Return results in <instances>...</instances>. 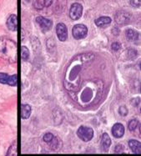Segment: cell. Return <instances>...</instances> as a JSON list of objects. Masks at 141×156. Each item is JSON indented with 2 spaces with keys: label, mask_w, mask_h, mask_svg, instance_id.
I'll use <instances>...</instances> for the list:
<instances>
[{
  "label": "cell",
  "mask_w": 141,
  "mask_h": 156,
  "mask_svg": "<svg viewBox=\"0 0 141 156\" xmlns=\"http://www.w3.org/2000/svg\"><path fill=\"white\" fill-rule=\"evenodd\" d=\"M21 58L23 60L27 61L29 58V51L27 47L25 46H22L21 48Z\"/></svg>",
  "instance_id": "ac0fdd59"
},
{
  "label": "cell",
  "mask_w": 141,
  "mask_h": 156,
  "mask_svg": "<svg viewBox=\"0 0 141 156\" xmlns=\"http://www.w3.org/2000/svg\"><path fill=\"white\" fill-rule=\"evenodd\" d=\"M0 83L9 84L10 86H16L18 83V75L13 74L9 76L4 73H0Z\"/></svg>",
  "instance_id": "5b68a950"
},
{
  "label": "cell",
  "mask_w": 141,
  "mask_h": 156,
  "mask_svg": "<svg viewBox=\"0 0 141 156\" xmlns=\"http://www.w3.org/2000/svg\"><path fill=\"white\" fill-rule=\"evenodd\" d=\"M53 1L52 0H38V1H34L33 3V6L36 9L41 10L44 8H48L52 4Z\"/></svg>",
  "instance_id": "5bb4252c"
},
{
  "label": "cell",
  "mask_w": 141,
  "mask_h": 156,
  "mask_svg": "<svg viewBox=\"0 0 141 156\" xmlns=\"http://www.w3.org/2000/svg\"><path fill=\"white\" fill-rule=\"evenodd\" d=\"M36 23L39 24V26L40 27V29H42L43 32H48L53 27L52 20L46 19V18H44V17H37L36 18Z\"/></svg>",
  "instance_id": "8992f818"
},
{
  "label": "cell",
  "mask_w": 141,
  "mask_h": 156,
  "mask_svg": "<svg viewBox=\"0 0 141 156\" xmlns=\"http://www.w3.org/2000/svg\"><path fill=\"white\" fill-rule=\"evenodd\" d=\"M125 36L128 41L134 42L135 44H136V42H139V34L133 29H127L125 31Z\"/></svg>",
  "instance_id": "30bf717a"
},
{
  "label": "cell",
  "mask_w": 141,
  "mask_h": 156,
  "mask_svg": "<svg viewBox=\"0 0 141 156\" xmlns=\"http://www.w3.org/2000/svg\"><path fill=\"white\" fill-rule=\"evenodd\" d=\"M129 3H130V5L133 7H139L140 6V1L139 0H138V1H130L129 2Z\"/></svg>",
  "instance_id": "603a6c76"
},
{
  "label": "cell",
  "mask_w": 141,
  "mask_h": 156,
  "mask_svg": "<svg viewBox=\"0 0 141 156\" xmlns=\"http://www.w3.org/2000/svg\"><path fill=\"white\" fill-rule=\"evenodd\" d=\"M56 34L60 41H66L68 38V30L66 25L63 23H58L56 26Z\"/></svg>",
  "instance_id": "ba28073f"
},
{
  "label": "cell",
  "mask_w": 141,
  "mask_h": 156,
  "mask_svg": "<svg viewBox=\"0 0 141 156\" xmlns=\"http://www.w3.org/2000/svg\"><path fill=\"white\" fill-rule=\"evenodd\" d=\"M88 34V28L84 24H76L72 30V34L75 39H82L86 37Z\"/></svg>",
  "instance_id": "3957f363"
},
{
  "label": "cell",
  "mask_w": 141,
  "mask_h": 156,
  "mask_svg": "<svg viewBox=\"0 0 141 156\" xmlns=\"http://www.w3.org/2000/svg\"><path fill=\"white\" fill-rule=\"evenodd\" d=\"M128 109H127V108L125 107V106H120L119 108V115H121V116H126V115H128Z\"/></svg>",
  "instance_id": "44dd1931"
},
{
  "label": "cell",
  "mask_w": 141,
  "mask_h": 156,
  "mask_svg": "<svg viewBox=\"0 0 141 156\" xmlns=\"http://www.w3.org/2000/svg\"><path fill=\"white\" fill-rule=\"evenodd\" d=\"M82 14H83V6L79 3H73L69 9V17L71 19L78 20L80 19Z\"/></svg>",
  "instance_id": "277c9868"
},
{
  "label": "cell",
  "mask_w": 141,
  "mask_h": 156,
  "mask_svg": "<svg viewBox=\"0 0 141 156\" xmlns=\"http://www.w3.org/2000/svg\"><path fill=\"white\" fill-rule=\"evenodd\" d=\"M7 27L11 31H16L18 29V17L15 14H11L7 19Z\"/></svg>",
  "instance_id": "8fae6325"
},
{
  "label": "cell",
  "mask_w": 141,
  "mask_h": 156,
  "mask_svg": "<svg viewBox=\"0 0 141 156\" xmlns=\"http://www.w3.org/2000/svg\"><path fill=\"white\" fill-rule=\"evenodd\" d=\"M111 131H112V134L114 137L116 139H120L125 134V127L120 123H116L113 125Z\"/></svg>",
  "instance_id": "9c48e42d"
},
{
  "label": "cell",
  "mask_w": 141,
  "mask_h": 156,
  "mask_svg": "<svg viewBox=\"0 0 141 156\" xmlns=\"http://www.w3.org/2000/svg\"><path fill=\"white\" fill-rule=\"evenodd\" d=\"M0 57L14 63L17 60V45L10 39L2 38L0 42Z\"/></svg>",
  "instance_id": "6da1fadb"
},
{
  "label": "cell",
  "mask_w": 141,
  "mask_h": 156,
  "mask_svg": "<svg viewBox=\"0 0 141 156\" xmlns=\"http://www.w3.org/2000/svg\"><path fill=\"white\" fill-rule=\"evenodd\" d=\"M78 137L83 142H89L93 137V130L92 128L88 126H80L77 130Z\"/></svg>",
  "instance_id": "7a4b0ae2"
},
{
  "label": "cell",
  "mask_w": 141,
  "mask_h": 156,
  "mask_svg": "<svg viewBox=\"0 0 141 156\" xmlns=\"http://www.w3.org/2000/svg\"><path fill=\"white\" fill-rule=\"evenodd\" d=\"M112 22V19L109 17H100L99 19H95V24H96L99 28L101 29H105L108 26L110 25V23Z\"/></svg>",
  "instance_id": "7c38bea8"
},
{
  "label": "cell",
  "mask_w": 141,
  "mask_h": 156,
  "mask_svg": "<svg viewBox=\"0 0 141 156\" xmlns=\"http://www.w3.org/2000/svg\"><path fill=\"white\" fill-rule=\"evenodd\" d=\"M110 145H111V140L109 138V134L104 133L102 138H101V142H100L101 150H104V151H108Z\"/></svg>",
  "instance_id": "4fadbf2b"
},
{
  "label": "cell",
  "mask_w": 141,
  "mask_h": 156,
  "mask_svg": "<svg viewBox=\"0 0 141 156\" xmlns=\"http://www.w3.org/2000/svg\"><path fill=\"white\" fill-rule=\"evenodd\" d=\"M131 19V14L126 11H119L116 13L115 21L119 25L127 24Z\"/></svg>",
  "instance_id": "52a82bcc"
},
{
  "label": "cell",
  "mask_w": 141,
  "mask_h": 156,
  "mask_svg": "<svg viewBox=\"0 0 141 156\" xmlns=\"http://www.w3.org/2000/svg\"><path fill=\"white\" fill-rule=\"evenodd\" d=\"M6 156H18V146H17V142H14L11 144V146L9 148Z\"/></svg>",
  "instance_id": "e0dca14e"
},
{
  "label": "cell",
  "mask_w": 141,
  "mask_h": 156,
  "mask_svg": "<svg viewBox=\"0 0 141 156\" xmlns=\"http://www.w3.org/2000/svg\"><path fill=\"white\" fill-rule=\"evenodd\" d=\"M121 48V44H119V42H115L113 43L112 45H111V48H112L114 51H118Z\"/></svg>",
  "instance_id": "7402d4cb"
},
{
  "label": "cell",
  "mask_w": 141,
  "mask_h": 156,
  "mask_svg": "<svg viewBox=\"0 0 141 156\" xmlns=\"http://www.w3.org/2000/svg\"><path fill=\"white\" fill-rule=\"evenodd\" d=\"M55 137V135L53 134H51V133H46V134L44 135L43 140H44V141L45 143H47L48 144L51 143V141L54 140V138Z\"/></svg>",
  "instance_id": "ffe728a7"
},
{
  "label": "cell",
  "mask_w": 141,
  "mask_h": 156,
  "mask_svg": "<svg viewBox=\"0 0 141 156\" xmlns=\"http://www.w3.org/2000/svg\"><path fill=\"white\" fill-rule=\"evenodd\" d=\"M129 146L131 149L133 153L138 154L141 153V144L138 140H130L129 141Z\"/></svg>",
  "instance_id": "9a60e30c"
},
{
  "label": "cell",
  "mask_w": 141,
  "mask_h": 156,
  "mask_svg": "<svg viewBox=\"0 0 141 156\" xmlns=\"http://www.w3.org/2000/svg\"><path fill=\"white\" fill-rule=\"evenodd\" d=\"M139 125V121L138 120H136V119H132L129 122L128 124V129L129 131H135L137 127H138Z\"/></svg>",
  "instance_id": "d6986e66"
},
{
  "label": "cell",
  "mask_w": 141,
  "mask_h": 156,
  "mask_svg": "<svg viewBox=\"0 0 141 156\" xmlns=\"http://www.w3.org/2000/svg\"><path fill=\"white\" fill-rule=\"evenodd\" d=\"M31 115V107L29 105H21V118L23 119H29Z\"/></svg>",
  "instance_id": "2e32d148"
}]
</instances>
